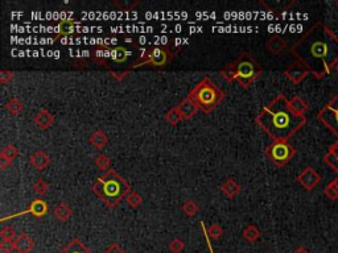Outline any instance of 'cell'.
I'll list each match as a JSON object with an SVG mask.
<instances>
[{"mask_svg": "<svg viewBox=\"0 0 338 253\" xmlns=\"http://www.w3.org/2000/svg\"><path fill=\"white\" fill-rule=\"evenodd\" d=\"M17 155H19V152H17L16 146L13 144L5 145L0 152V167L5 169L8 165H11L13 160L17 157Z\"/></svg>", "mask_w": 338, "mask_h": 253, "instance_id": "cell-13", "label": "cell"}, {"mask_svg": "<svg viewBox=\"0 0 338 253\" xmlns=\"http://www.w3.org/2000/svg\"><path fill=\"white\" fill-rule=\"evenodd\" d=\"M33 121L40 129H48L49 127L53 125V123H54V116L52 115L48 110L43 108V110H40V111L34 115Z\"/></svg>", "mask_w": 338, "mask_h": 253, "instance_id": "cell-14", "label": "cell"}, {"mask_svg": "<svg viewBox=\"0 0 338 253\" xmlns=\"http://www.w3.org/2000/svg\"><path fill=\"white\" fill-rule=\"evenodd\" d=\"M267 159L276 166H286L296 155V149L288 141H274L264 150Z\"/></svg>", "mask_w": 338, "mask_h": 253, "instance_id": "cell-6", "label": "cell"}, {"mask_svg": "<svg viewBox=\"0 0 338 253\" xmlns=\"http://www.w3.org/2000/svg\"><path fill=\"white\" fill-rule=\"evenodd\" d=\"M110 56H111L116 62H124V61L127 60V57H129V52H127L124 47L119 46L115 47V49L110 53Z\"/></svg>", "mask_w": 338, "mask_h": 253, "instance_id": "cell-33", "label": "cell"}, {"mask_svg": "<svg viewBox=\"0 0 338 253\" xmlns=\"http://www.w3.org/2000/svg\"><path fill=\"white\" fill-rule=\"evenodd\" d=\"M221 75H222L225 79H226L227 82H233L235 81V78H234V73H233V70L229 68V66H225V69L221 70Z\"/></svg>", "mask_w": 338, "mask_h": 253, "instance_id": "cell-39", "label": "cell"}, {"mask_svg": "<svg viewBox=\"0 0 338 253\" xmlns=\"http://www.w3.org/2000/svg\"><path fill=\"white\" fill-rule=\"evenodd\" d=\"M127 203H129L132 208H139V207L143 205V198H141V195L137 193V191L131 190L129 195H127Z\"/></svg>", "mask_w": 338, "mask_h": 253, "instance_id": "cell-28", "label": "cell"}, {"mask_svg": "<svg viewBox=\"0 0 338 253\" xmlns=\"http://www.w3.org/2000/svg\"><path fill=\"white\" fill-rule=\"evenodd\" d=\"M49 163H51V157L44 150H37V152H34L33 155L30 156V165L36 170H44Z\"/></svg>", "mask_w": 338, "mask_h": 253, "instance_id": "cell-15", "label": "cell"}, {"mask_svg": "<svg viewBox=\"0 0 338 253\" xmlns=\"http://www.w3.org/2000/svg\"><path fill=\"white\" fill-rule=\"evenodd\" d=\"M334 144H336V145H337V146H338V138H337V141L334 142Z\"/></svg>", "mask_w": 338, "mask_h": 253, "instance_id": "cell-44", "label": "cell"}, {"mask_svg": "<svg viewBox=\"0 0 338 253\" xmlns=\"http://www.w3.org/2000/svg\"><path fill=\"white\" fill-rule=\"evenodd\" d=\"M12 78L13 71H11V70L3 69L0 71V83H1V85H7L8 82L12 81Z\"/></svg>", "mask_w": 338, "mask_h": 253, "instance_id": "cell-38", "label": "cell"}, {"mask_svg": "<svg viewBox=\"0 0 338 253\" xmlns=\"http://www.w3.org/2000/svg\"><path fill=\"white\" fill-rule=\"evenodd\" d=\"M185 248V243L181 239H173V240L169 243V251H171L172 253H180L182 252Z\"/></svg>", "mask_w": 338, "mask_h": 253, "instance_id": "cell-36", "label": "cell"}, {"mask_svg": "<svg viewBox=\"0 0 338 253\" xmlns=\"http://www.w3.org/2000/svg\"><path fill=\"white\" fill-rule=\"evenodd\" d=\"M53 214L60 222H68L69 219L72 218V215H73V210L65 202H60L56 206V208L53 210Z\"/></svg>", "mask_w": 338, "mask_h": 253, "instance_id": "cell-20", "label": "cell"}, {"mask_svg": "<svg viewBox=\"0 0 338 253\" xmlns=\"http://www.w3.org/2000/svg\"><path fill=\"white\" fill-rule=\"evenodd\" d=\"M321 177L320 174L312 169V167H305L303 172L297 176V182H299L307 191H312L317 184H320Z\"/></svg>", "mask_w": 338, "mask_h": 253, "instance_id": "cell-10", "label": "cell"}, {"mask_svg": "<svg viewBox=\"0 0 338 253\" xmlns=\"http://www.w3.org/2000/svg\"><path fill=\"white\" fill-rule=\"evenodd\" d=\"M324 194L329 198L330 201H337L338 199V178L333 180L326 184L324 189Z\"/></svg>", "mask_w": 338, "mask_h": 253, "instance_id": "cell-25", "label": "cell"}, {"mask_svg": "<svg viewBox=\"0 0 338 253\" xmlns=\"http://www.w3.org/2000/svg\"><path fill=\"white\" fill-rule=\"evenodd\" d=\"M291 52L312 75L322 79L338 64V36L325 24L316 23L292 46Z\"/></svg>", "mask_w": 338, "mask_h": 253, "instance_id": "cell-1", "label": "cell"}, {"mask_svg": "<svg viewBox=\"0 0 338 253\" xmlns=\"http://www.w3.org/2000/svg\"><path fill=\"white\" fill-rule=\"evenodd\" d=\"M324 162H325L334 173H338V157L336 155H333L332 152H328V153H326L325 157H324Z\"/></svg>", "mask_w": 338, "mask_h": 253, "instance_id": "cell-32", "label": "cell"}, {"mask_svg": "<svg viewBox=\"0 0 338 253\" xmlns=\"http://www.w3.org/2000/svg\"><path fill=\"white\" fill-rule=\"evenodd\" d=\"M0 237H1V240H15L16 232L11 226H4L0 231Z\"/></svg>", "mask_w": 338, "mask_h": 253, "instance_id": "cell-35", "label": "cell"}, {"mask_svg": "<svg viewBox=\"0 0 338 253\" xmlns=\"http://www.w3.org/2000/svg\"><path fill=\"white\" fill-rule=\"evenodd\" d=\"M58 253H93L79 239H73L68 245H65Z\"/></svg>", "mask_w": 338, "mask_h": 253, "instance_id": "cell-17", "label": "cell"}, {"mask_svg": "<svg viewBox=\"0 0 338 253\" xmlns=\"http://www.w3.org/2000/svg\"><path fill=\"white\" fill-rule=\"evenodd\" d=\"M93 191L108 207H115L124 197L129 195L131 187L114 169H110L95 181V184H93Z\"/></svg>", "mask_w": 338, "mask_h": 253, "instance_id": "cell-3", "label": "cell"}, {"mask_svg": "<svg viewBox=\"0 0 338 253\" xmlns=\"http://www.w3.org/2000/svg\"><path fill=\"white\" fill-rule=\"evenodd\" d=\"M308 74H311L308 68H307L305 65L301 64V62H299V61L293 62V64L284 71V75H286L293 85H300V83L307 78Z\"/></svg>", "mask_w": 338, "mask_h": 253, "instance_id": "cell-9", "label": "cell"}, {"mask_svg": "<svg viewBox=\"0 0 338 253\" xmlns=\"http://www.w3.org/2000/svg\"><path fill=\"white\" fill-rule=\"evenodd\" d=\"M334 69H336V71H337V73H338V64L336 65V68H334Z\"/></svg>", "mask_w": 338, "mask_h": 253, "instance_id": "cell-43", "label": "cell"}, {"mask_svg": "<svg viewBox=\"0 0 338 253\" xmlns=\"http://www.w3.org/2000/svg\"><path fill=\"white\" fill-rule=\"evenodd\" d=\"M181 210L186 216H194L198 212V205L194 201H186L181 207Z\"/></svg>", "mask_w": 338, "mask_h": 253, "instance_id": "cell-30", "label": "cell"}, {"mask_svg": "<svg viewBox=\"0 0 338 253\" xmlns=\"http://www.w3.org/2000/svg\"><path fill=\"white\" fill-rule=\"evenodd\" d=\"M104 253H126V252L122 249V247H119V245L114 243V244L110 245V247L104 251Z\"/></svg>", "mask_w": 338, "mask_h": 253, "instance_id": "cell-40", "label": "cell"}, {"mask_svg": "<svg viewBox=\"0 0 338 253\" xmlns=\"http://www.w3.org/2000/svg\"><path fill=\"white\" fill-rule=\"evenodd\" d=\"M26 212H29V214H32L33 216H36V218H41V216H44V215L48 212L47 202L40 199V198L34 199V201L30 203L29 208H28Z\"/></svg>", "mask_w": 338, "mask_h": 253, "instance_id": "cell-19", "label": "cell"}, {"mask_svg": "<svg viewBox=\"0 0 338 253\" xmlns=\"http://www.w3.org/2000/svg\"><path fill=\"white\" fill-rule=\"evenodd\" d=\"M337 7H338V1H337Z\"/></svg>", "mask_w": 338, "mask_h": 253, "instance_id": "cell-45", "label": "cell"}, {"mask_svg": "<svg viewBox=\"0 0 338 253\" xmlns=\"http://www.w3.org/2000/svg\"><path fill=\"white\" fill-rule=\"evenodd\" d=\"M257 123L274 141H288L307 124V117L296 115L289 107V100L280 94L261 108Z\"/></svg>", "mask_w": 338, "mask_h": 253, "instance_id": "cell-2", "label": "cell"}, {"mask_svg": "<svg viewBox=\"0 0 338 253\" xmlns=\"http://www.w3.org/2000/svg\"><path fill=\"white\" fill-rule=\"evenodd\" d=\"M89 142H90L93 146H95L97 149H103V148L106 146V144L108 142V138L107 135L104 132H102V131H95V132H93L90 135Z\"/></svg>", "mask_w": 338, "mask_h": 253, "instance_id": "cell-22", "label": "cell"}, {"mask_svg": "<svg viewBox=\"0 0 338 253\" xmlns=\"http://www.w3.org/2000/svg\"><path fill=\"white\" fill-rule=\"evenodd\" d=\"M293 253H309L308 249L304 248V247H299V248L295 249V252Z\"/></svg>", "mask_w": 338, "mask_h": 253, "instance_id": "cell-42", "label": "cell"}, {"mask_svg": "<svg viewBox=\"0 0 338 253\" xmlns=\"http://www.w3.org/2000/svg\"><path fill=\"white\" fill-rule=\"evenodd\" d=\"M227 66L233 70L235 81L243 89H248L251 86V83L257 81L263 71L259 62L247 53L240 54L236 60L227 64Z\"/></svg>", "mask_w": 338, "mask_h": 253, "instance_id": "cell-5", "label": "cell"}, {"mask_svg": "<svg viewBox=\"0 0 338 253\" xmlns=\"http://www.w3.org/2000/svg\"><path fill=\"white\" fill-rule=\"evenodd\" d=\"M94 162L95 166L98 167L99 170H102V172L104 173L108 172V170H110V166H111V160L108 159L106 155H103V153H101V155H98L95 157Z\"/></svg>", "mask_w": 338, "mask_h": 253, "instance_id": "cell-27", "label": "cell"}, {"mask_svg": "<svg viewBox=\"0 0 338 253\" xmlns=\"http://www.w3.org/2000/svg\"><path fill=\"white\" fill-rule=\"evenodd\" d=\"M202 112H211L225 98V92L210 78H204L193 87L188 95Z\"/></svg>", "mask_w": 338, "mask_h": 253, "instance_id": "cell-4", "label": "cell"}, {"mask_svg": "<svg viewBox=\"0 0 338 253\" xmlns=\"http://www.w3.org/2000/svg\"><path fill=\"white\" fill-rule=\"evenodd\" d=\"M33 190L37 195H45L48 193V190H49V184L45 180H43V178H39V180L34 182Z\"/></svg>", "mask_w": 338, "mask_h": 253, "instance_id": "cell-31", "label": "cell"}, {"mask_svg": "<svg viewBox=\"0 0 338 253\" xmlns=\"http://www.w3.org/2000/svg\"><path fill=\"white\" fill-rule=\"evenodd\" d=\"M177 107L180 108L182 119H186V120L190 119L192 116L196 115L198 111V106L194 103V100L189 98V96H186V98H185L184 100H182V102L177 106Z\"/></svg>", "mask_w": 338, "mask_h": 253, "instance_id": "cell-16", "label": "cell"}, {"mask_svg": "<svg viewBox=\"0 0 338 253\" xmlns=\"http://www.w3.org/2000/svg\"><path fill=\"white\" fill-rule=\"evenodd\" d=\"M265 47H267L268 52L275 54V56H280V54H283L287 50V41L283 39L282 36L272 35L270 39L267 40Z\"/></svg>", "mask_w": 338, "mask_h": 253, "instance_id": "cell-11", "label": "cell"}, {"mask_svg": "<svg viewBox=\"0 0 338 253\" xmlns=\"http://www.w3.org/2000/svg\"><path fill=\"white\" fill-rule=\"evenodd\" d=\"M165 120L171 125H176L177 123H180V121L182 120V115H181L180 108L177 107V106L171 108V110L165 114Z\"/></svg>", "mask_w": 338, "mask_h": 253, "instance_id": "cell-26", "label": "cell"}, {"mask_svg": "<svg viewBox=\"0 0 338 253\" xmlns=\"http://www.w3.org/2000/svg\"><path fill=\"white\" fill-rule=\"evenodd\" d=\"M223 228L219 224H211V227L208 230V235L213 239V240H219L223 235Z\"/></svg>", "mask_w": 338, "mask_h": 253, "instance_id": "cell-34", "label": "cell"}, {"mask_svg": "<svg viewBox=\"0 0 338 253\" xmlns=\"http://www.w3.org/2000/svg\"><path fill=\"white\" fill-rule=\"evenodd\" d=\"M289 107H291V110L295 112L296 115L305 116V112L308 111L309 106L300 95H295V96L289 100Z\"/></svg>", "mask_w": 338, "mask_h": 253, "instance_id": "cell-18", "label": "cell"}, {"mask_svg": "<svg viewBox=\"0 0 338 253\" xmlns=\"http://www.w3.org/2000/svg\"><path fill=\"white\" fill-rule=\"evenodd\" d=\"M242 236H243V239H246L248 243H255L260 237V231H259V228L257 226L248 224L247 227L243 230V232H242Z\"/></svg>", "mask_w": 338, "mask_h": 253, "instance_id": "cell-23", "label": "cell"}, {"mask_svg": "<svg viewBox=\"0 0 338 253\" xmlns=\"http://www.w3.org/2000/svg\"><path fill=\"white\" fill-rule=\"evenodd\" d=\"M34 241L28 233H20L15 239V248L17 253H30L33 249Z\"/></svg>", "mask_w": 338, "mask_h": 253, "instance_id": "cell-12", "label": "cell"}, {"mask_svg": "<svg viewBox=\"0 0 338 253\" xmlns=\"http://www.w3.org/2000/svg\"><path fill=\"white\" fill-rule=\"evenodd\" d=\"M329 152H332L333 155H336V156H337V157H338V146L336 145V144H333V145H330Z\"/></svg>", "mask_w": 338, "mask_h": 253, "instance_id": "cell-41", "label": "cell"}, {"mask_svg": "<svg viewBox=\"0 0 338 253\" xmlns=\"http://www.w3.org/2000/svg\"><path fill=\"white\" fill-rule=\"evenodd\" d=\"M173 57V53L164 46L152 47L150 50H147L135 64L131 66L132 69L135 68H140V66H154V68H161L164 65H167L171 58Z\"/></svg>", "mask_w": 338, "mask_h": 253, "instance_id": "cell-7", "label": "cell"}, {"mask_svg": "<svg viewBox=\"0 0 338 253\" xmlns=\"http://www.w3.org/2000/svg\"><path fill=\"white\" fill-rule=\"evenodd\" d=\"M56 30L60 36L69 35V33H72L74 30V23L72 20H64V22H61L58 24Z\"/></svg>", "mask_w": 338, "mask_h": 253, "instance_id": "cell-29", "label": "cell"}, {"mask_svg": "<svg viewBox=\"0 0 338 253\" xmlns=\"http://www.w3.org/2000/svg\"><path fill=\"white\" fill-rule=\"evenodd\" d=\"M5 110L11 114V115H19L20 112L24 110V103L20 99L11 98L5 104Z\"/></svg>", "mask_w": 338, "mask_h": 253, "instance_id": "cell-24", "label": "cell"}, {"mask_svg": "<svg viewBox=\"0 0 338 253\" xmlns=\"http://www.w3.org/2000/svg\"><path fill=\"white\" fill-rule=\"evenodd\" d=\"M221 189H222L223 193L226 194V197L229 198V199H234V198L239 194L240 186L236 184L235 181L229 178V180H226L221 184Z\"/></svg>", "mask_w": 338, "mask_h": 253, "instance_id": "cell-21", "label": "cell"}, {"mask_svg": "<svg viewBox=\"0 0 338 253\" xmlns=\"http://www.w3.org/2000/svg\"><path fill=\"white\" fill-rule=\"evenodd\" d=\"M0 251L3 253H11L16 251L15 248V240H1L0 243Z\"/></svg>", "mask_w": 338, "mask_h": 253, "instance_id": "cell-37", "label": "cell"}, {"mask_svg": "<svg viewBox=\"0 0 338 253\" xmlns=\"http://www.w3.org/2000/svg\"><path fill=\"white\" fill-rule=\"evenodd\" d=\"M317 119L338 138V94L318 111Z\"/></svg>", "mask_w": 338, "mask_h": 253, "instance_id": "cell-8", "label": "cell"}]
</instances>
